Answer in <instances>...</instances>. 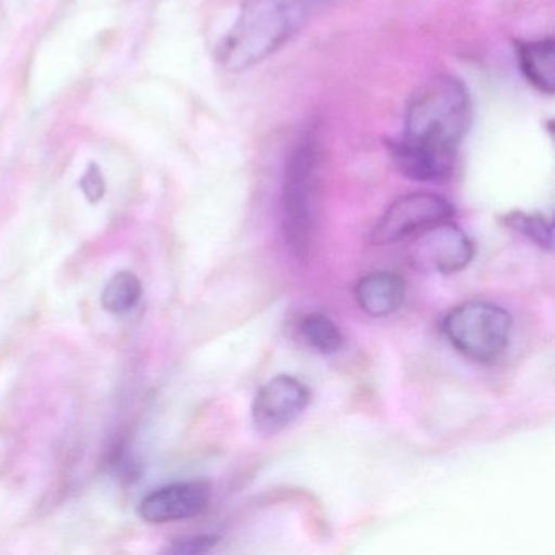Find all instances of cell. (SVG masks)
<instances>
[{"label": "cell", "instance_id": "8", "mask_svg": "<svg viewBox=\"0 0 555 555\" xmlns=\"http://www.w3.org/2000/svg\"><path fill=\"white\" fill-rule=\"evenodd\" d=\"M210 495V483L204 480L170 483L149 493L139 506V515L152 525L194 518L207 508Z\"/></svg>", "mask_w": 555, "mask_h": 555}, {"label": "cell", "instance_id": "12", "mask_svg": "<svg viewBox=\"0 0 555 555\" xmlns=\"http://www.w3.org/2000/svg\"><path fill=\"white\" fill-rule=\"evenodd\" d=\"M300 334L314 352L331 356L343 347L339 326L323 313H310L300 321Z\"/></svg>", "mask_w": 555, "mask_h": 555}, {"label": "cell", "instance_id": "10", "mask_svg": "<svg viewBox=\"0 0 555 555\" xmlns=\"http://www.w3.org/2000/svg\"><path fill=\"white\" fill-rule=\"evenodd\" d=\"M518 63L522 76L545 95L555 90V44L552 38L518 43Z\"/></svg>", "mask_w": 555, "mask_h": 555}, {"label": "cell", "instance_id": "14", "mask_svg": "<svg viewBox=\"0 0 555 555\" xmlns=\"http://www.w3.org/2000/svg\"><path fill=\"white\" fill-rule=\"evenodd\" d=\"M217 544H219V535L216 534L188 535V538L173 541L168 551L178 555L206 554V552L212 551Z\"/></svg>", "mask_w": 555, "mask_h": 555}, {"label": "cell", "instance_id": "9", "mask_svg": "<svg viewBox=\"0 0 555 555\" xmlns=\"http://www.w3.org/2000/svg\"><path fill=\"white\" fill-rule=\"evenodd\" d=\"M405 281L396 272L378 271L357 282L356 300L360 310L373 318L396 313L405 300Z\"/></svg>", "mask_w": 555, "mask_h": 555}, {"label": "cell", "instance_id": "11", "mask_svg": "<svg viewBox=\"0 0 555 555\" xmlns=\"http://www.w3.org/2000/svg\"><path fill=\"white\" fill-rule=\"evenodd\" d=\"M141 279L131 271H121L109 279L102 294V305L108 313L125 314L141 301Z\"/></svg>", "mask_w": 555, "mask_h": 555}, {"label": "cell", "instance_id": "5", "mask_svg": "<svg viewBox=\"0 0 555 555\" xmlns=\"http://www.w3.org/2000/svg\"><path fill=\"white\" fill-rule=\"evenodd\" d=\"M454 207L450 201L434 193H412L396 199L370 232L373 245H391L412 238L435 223L451 220Z\"/></svg>", "mask_w": 555, "mask_h": 555}, {"label": "cell", "instance_id": "1", "mask_svg": "<svg viewBox=\"0 0 555 555\" xmlns=\"http://www.w3.org/2000/svg\"><path fill=\"white\" fill-rule=\"evenodd\" d=\"M470 121L473 102L466 86L456 77L437 76L422 83L409 99L401 141L454 160Z\"/></svg>", "mask_w": 555, "mask_h": 555}, {"label": "cell", "instance_id": "2", "mask_svg": "<svg viewBox=\"0 0 555 555\" xmlns=\"http://www.w3.org/2000/svg\"><path fill=\"white\" fill-rule=\"evenodd\" d=\"M317 0H245L217 50L223 69L242 73L281 50L307 21Z\"/></svg>", "mask_w": 555, "mask_h": 555}, {"label": "cell", "instance_id": "7", "mask_svg": "<svg viewBox=\"0 0 555 555\" xmlns=\"http://www.w3.org/2000/svg\"><path fill=\"white\" fill-rule=\"evenodd\" d=\"M310 401V389L300 379L291 375L274 376L261 386L253 401L255 430L264 437L279 434L300 418Z\"/></svg>", "mask_w": 555, "mask_h": 555}, {"label": "cell", "instance_id": "3", "mask_svg": "<svg viewBox=\"0 0 555 555\" xmlns=\"http://www.w3.org/2000/svg\"><path fill=\"white\" fill-rule=\"evenodd\" d=\"M318 165L320 154L317 138L311 132L301 135L288 154L282 184L285 240L298 259L310 255L313 240Z\"/></svg>", "mask_w": 555, "mask_h": 555}, {"label": "cell", "instance_id": "6", "mask_svg": "<svg viewBox=\"0 0 555 555\" xmlns=\"http://www.w3.org/2000/svg\"><path fill=\"white\" fill-rule=\"evenodd\" d=\"M474 243L450 220L435 223L412 236V262L422 271L454 274L473 261Z\"/></svg>", "mask_w": 555, "mask_h": 555}, {"label": "cell", "instance_id": "4", "mask_svg": "<svg viewBox=\"0 0 555 555\" xmlns=\"http://www.w3.org/2000/svg\"><path fill=\"white\" fill-rule=\"evenodd\" d=\"M513 318L489 301H466L448 311L441 330L457 352L474 362H495L509 344Z\"/></svg>", "mask_w": 555, "mask_h": 555}, {"label": "cell", "instance_id": "15", "mask_svg": "<svg viewBox=\"0 0 555 555\" xmlns=\"http://www.w3.org/2000/svg\"><path fill=\"white\" fill-rule=\"evenodd\" d=\"M80 188H82L83 194H86L90 203H99V201L102 199L106 186L99 167L90 165L89 170H87V173L83 175L82 180H80Z\"/></svg>", "mask_w": 555, "mask_h": 555}, {"label": "cell", "instance_id": "13", "mask_svg": "<svg viewBox=\"0 0 555 555\" xmlns=\"http://www.w3.org/2000/svg\"><path fill=\"white\" fill-rule=\"evenodd\" d=\"M502 222L513 232L531 240L539 248L552 251L554 238H552V223L547 217L541 216V214L513 210V212L503 216Z\"/></svg>", "mask_w": 555, "mask_h": 555}]
</instances>
